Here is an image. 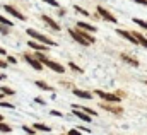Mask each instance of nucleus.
I'll return each instance as SVG.
<instances>
[{
	"label": "nucleus",
	"mask_w": 147,
	"mask_h": 135,
	"mask_svg": "<svg viewBox=\"0 0 147 135\" xmlns=\"http://www.w3.org/2000/svg\"><path fill=\"white\" fill-rule=\"evenodd\" d=\"M27 34L34 39V41H39V43H43V45H46V46H57V43L55 41H51L48 36H45V34H41L39 31H36V29H27Z\"/></svg>",
	"instance_id": "f257e3e1"
},
{
	"label": "nucleus",
	"mask_w": 147,
	"mask_h": 135,
	"mask_svg": "<svg viewBox=\"0 0 147 135\" xmlns=\"http://www.w3.org/2000/svg\"><path fill=\"white\" fill-rule=\"evenodd\" d=\"M94 94L99 96L101 99L108 101V103H120V99H122V96H116V94H111V92H104V91H99V89H96Z\"/></svg>",
	"instance_id": "f03ea898"
},
{
	"label": "nucleus",
	"mask_w": 147,
	"mask_h": 135,
	"mask_svg": "<svg viewBox=\"0 0 147 135\" xmlns=\"http://www.w3.org/2000/svg\"><path fill=\"white\" fill-rule=\"evenodd\" d=\"M22 58H24V62H26V63H29L34 70H43V63H41L39 60H36L33 55H27V53H26Z\"/></svg>",
	"instance_id": "7ed1b4c3"
},
{
	"label": "nucleus",
	"mask_w": 147,
	"mask_h": 135,
	"mask_svg": "<svg viewBox=\"0 0 147 135\" xmlns=\"http://www.w3.org/2000/svg\"><path fill=\"white\" fill-rule=\"evenodd\" d=\"M43 65H46L48 68H51V70L57 72V74H63V72H65V67H63V65H60V63H57V62H53V60H50V58H46V60L43 62Z\"/></svg>",
	"instance_id": "20e7f679"
},
{
	"label": "nucleus",
	"mask_w": 147,
	"mask_h": 135,
	"mask_svg": "<svg viewBox=\"0 0 147 135\" xmlns=\"http://www.w3.org/2000/svg\"><path fill=\"white\" fill-rule=\"evenodd\" d=\"M3 10L7 12V14H10L12 17H15V19H19V21H26V15L24 14H21L17 9H14L12 5H3Z\"/></svg>",
	"instance_id": "39448f33"
},
{
	"label": "nucleus",
	"mask_w": 147,
	"mask_h": 135,
	"mask_svg": "<svg viewBox=\"0 0 147 135\" xmlns=\"http://www.w3.org/2000/svg\"><path fill=\"white\" fill-rule=\"evenodd\" d=\"M98 14H99L104 21H108V22H115V24H116V17H115L113 14H110L104 7H101V5H99V7H98Z\"/></svg>",
	"instance_id": "423d86ee"
},
{
	"label": "nucleus",
	"mask_w": 147,
	"mask_h": 135,
	"mask_svg": "<svg viewBox=\"0 0 147 135\" xmlns=\"http://www.w3.org/2000/svg\"><path fill=\"white\" fill-rule=\"evenodd\" d=\"M69 33H70V36H72V38H74L77 43H80L82 46H89V43H87V41H86V39L80 36V33H79L77 29H69Z\"/></svg>",
	"instance_id": "0eeeda50"
},
{
	"label": "nucleus",
	"mask_w": 147,
	"mask_h": 135,
	"mask_svg": "<svg viewBox=\"0 0 147 135\" xmlns=\"http://www.w3.org/2000/svg\"><path fill=\"white\" fill-rule=\"evenodd\" d=\"M27 46L29 48H33V50H36V51H46L50 46H46V45H43V43H38V41H34V39H31V41H27Z\"/></svg>",
	"instance_id": "6e6552de"
},
{
	"label": "nucleus",
	"mask_w": 147,
	"mask_h": 135,
	"mask_svg": "<svg viewBox=\"0 0 147 135\" xmlns=\"http://www.w3.org/2000/svg\"><path fill=\"white\" fill-rule=\"evenodd\" d=\"M116 33H118L122 38H125L127 41H130V43H134V45H139V41L135 39V36H134L132 33H128V31H123V29H116Z\"/></svg>",
	"instance_id": "1a4fd4ad"
},
{
	"label": "nucleus",
	"mask_w": 147,
	"mask_h": 135,
	"mask_svg": "<svg viewBox=\"0 0 147 135\" xmlns=\"http://www.w3.org/2000/svg\"><path fill=\"white\" fill-rule=\"evenodd\" d=\"M41 19L48 24V27H50V29H53V31H60V29H62V27H60V26H58L51 17H48V15H41Z\"/></svg>",
	"instance_id": "9d476101"
},
{
	"label": "nucleus",
	"mask_w": 147,
	"mask_h": 135,
	"mask_svg": "<svg viewBox=\"0 0 147 135\" xmlns=\"http://www.w3.org/2000/svg\"><path fill=\"white\" fill-rule=\"evenodd\" d=\"M120 57H122V60H123L125 63H128V65H132V67H139V60L132 58L130 55H125V53H122Z\"/></svg>",
	"instance_id": "9b49d317"
},
{
	"label": "nucleus",
	"mask_w": 147,
	"mask_h": 135,
	"mask_svg": "<svg viewBox=\"0 0 147 135\" xmlns=\"http://www.w3.org/2000/svg\"><path fill=\"white\" fill-rule=\"evenodd\" d=\"M77 27L79 29H82V31H87V33H96V27L94 26H91V24H87V22H77Z\"/></svg>",
	"instance_id": "f8f14e48"
},
{
	"label": "nucleus",
	"mask_w": 147,
	"mask_h": 135,
	"mask_svg": "<svg viewBox=\"0 0 147 135\" xmlns=\"http://www.w3.org/2000/svg\"><path fill=\"white\" fill-rule=\"evenodd\" d=\"M74 94H75L77 98H80V99H91V98H92L91 92H87V91H80V89H74Z\"/></svg>",
	"instance_id": "ddd939ff"
},
{
	"label": "nucleus",
	"mask_w": 147,
	"mask_h": 135,
	"mask_svg": "<svg viewBox=\"0 0 147 135\" xmlns=\"http://www.w3.org/2000/svg\"><path fill=\"white\" fill-rule=\"evenodd\" d=\"M72 108L74 110H80V111H84V113H87L89 116H96L98 113L94 111V110H91V108H86V106H79V104H72Z\"/></svg>",
	"instance_id": "4468645a"
},
{
	"label": "nucleus",
	"mask_w": 147,
	"mask_h": 135,
	"mask_svg": "<svg viewBox=\"0 0 147 135\" xmlns=\"http://www.w3.org/2000/svg\"><path fill=\"white\" fill-rule=\"evenodd\" d=\"M74 115H75L77 118H80V120L87 122V123H89V122H91V118H92V116H89L87 113H84V111H80V110H74Z\"/></svg>",
	"instance_id": "2eb2a0df"
},
{
	"label": "nucleus",
	"mask_w": 147,
	"mask_h": 135,
	"mask_svg": "<svg viewBox=\"0 0 147 135\" xmlns=\"http://www.w3.org/2000/svg\"><path fill=\"white\" fill-rule=\"evenodd\" d=\"M77 31L80 33V36H82V38H84V39H86V41H87L89 45H92V43L96 41V39H94V36H91V34H89L87 31H82V29H77Z\"/></svg>",
	"instance_id": "dca6fc26"
},
{
	"label": "nucleus",
	"mask_w": 147,
	"mask_h": 135,
	"mask_svg": "<svg viewBox=\"0 0 147 135\" xmlns=\"http://www.w3.org/2000/svg\"><path fill=\"white\" fill-rule=\"evenodd\" d=\"M103 108H104L106 111H110V113H115V115H120V113L123 111L120 106H110V104H103Z\"/></svg>",
	"instance_id": "f3484780"
},
{
	"label": "nucleus",
	"mask_w": 147,
	"mask_h": 135,
	"mask_svg": "<svg viewBox=\"0 0 147 135\" xmlns=\"http://www.w3.org/2000/svg\"><path fill=\"white\" fill-rule=\"evenodd\" d=\"M132 34L135 36V39L139 41V45H142L144 48H147V38H146V36H142L140 33H132Z\"/></svg>",
	"instance_id": "a211bd4d"
},
{
	"label": "nucleus",
	"mask_w": 147,
	"mask_h": 135,
	"mask_svg": "<svg viewBox=\"0 0 147 135\" xmlns=\"http://www.w3.org/2000/svg\"><path fill=\"white\" fill-rule=\"evenodd\" d=\"M34 84H36V86H38L39 89H43V91H53V87H51V86H48V84H46L45 80H36Z\"/></svg>",
	"instance_id": "6ab92c4d"
},
{
	"label": "nucleus",
	"mask_w": 147,
	"mask_h": 135,
	"mask_svg": "<svg viewBox=\"0 0 147 135\" xmlns=\"http://www.w3.org/2000/svg\"><path fill=\"white\" fill-rule=\"evenodd\" d=\"M0 92H2V94H7V96H14V94H15V91L10 89V87H7V86H2V87H0Z\"/></svg>",
	"instance_id": "aec40b11"
},
{
	"label": "nucleus",
	"mask_w": 147,
	"mask_h": 135,
	"mask_svg": "<svg viewBox=\"0 0 147 135\" xmlns=\"http://www.w3.org/2000/svg\"><path fill=\"white\" fill-rule=\"evenodd\" d=\"M33 128H34V130H41V132H50V130H51L50 127H46V125H43V123H34Z\"/></svg>",
	"instance_id": "412c9836"
},
{
	"label": "nucleus",
	"mask_w": 147,
	"mask_h": 135,
	"mask_svg": "<svg viewBox=\"0 0 147 135\" xmlns=\"http://www.w3.org/2000/svg\"><path fill=\"white\" fill-rule=\"evenodd\" d=\"M74 10H75V12H79L80 15H86V17H89V15H91L86 9H82V7H79V5H74Z\"/></svg>",
	"instance_id": "4be33fe9"
},
{
	"label": "nucleus",
	"mask_w": 147,
	"mask_h": 135,
	"mask_svg": "<svg viewBox=\"0 0 147 135\" xmlns=\"http://www.w3.org/2000/svg\"><path fill=\"white\" fill-rule=\"evenodd\" d=\"M0 132L9 134V132H12V127H10V125H7V123H2V122H0Z\"/></svg>",
	"instance_id": "5701e85b"
},
{
	"label": "nucleus",
	"mask_w": 147,
	"mask_h": 135,
	"mask_svg": "<svg viewBox=\"0 0 147 135\" xmlns=\"http://www.w3.org/2000/svg\"><path fill=\"white\" fill-rule=\"evenodd\" d=\"M0 24H3V26H7V27H14V24H12V21H9L7 17H3V15H0Z\"/></svg>",
	"instance_id": "b1692460"
},
{
	"label": "nucleus",
	"mask_w": 147,
	"mask_h": 135,
	"mask_svg": "<svg viewBox=\"0 0 147 135\" xmlns=\"http://www.w3.org/2000/svg\"><path fill=\"white\" fill-rule=\"evenodd\" d=\"M134 22H135L137 26H140V27L147 29V22H146V21H142V19H134Z\"/></svg>",
	"instance_id": "393cba45"
},
{
	"label": "nucleus",
	"mask_w": 147,
	"mask_h": 135,
	"mask_svg": "<svg viewBox=\"0 0 147 135\" xmlns=\"http://www.w3.org/2000/svg\"><path fill=\"white\" fill-rule=\"evenodd\" d=\"M69 67H70V68H72L74 72H80V74H82V68H80L79 65H75L74 62H70V63H69Z\"/></svg>",
	"instance_id": "a878e982"
},
{
	"label": "nucleus",
	"mask_w": 147,
	"mask_h": 135,
	"mask_svg": "<svg viewBox=\"0 0 147 135\" xmlns=\"http://www.w3.org/2000/svg\"><path fill=\"white\" fill-rule=\"evenodd\" d=\"M22 130H24L26 134H29V135H34V128H29V127H26V125H24V127H22Z\"/></svg>",
	"instance_id": "bb28decb"
},
{
	"label": "nucleus",
	"mask_w": 147,
	"mask_h": 135,
	"mask_svg": "<svg viewBox=\"0 0 147 135\" xmlns=\"http://www.w3.org/2000/svg\"><path fill=\"white\" fill-rule=\"evenodd\" d=\"M67 134H69V135H82V134H80V130H77V128H72V130H69Z\"/></svg>",
	"instance_id": "cd10ccee"
},
{
	"label": "nucleus",
	"mask_w": 147,
	"mask_h": 135,
	"mask_svg": "<svg viewBox=\"0 0 147 135\" xmlns=\"http://www.w3.org/2000/svg\"><path fill=\"white\" fill-rule=\"evenodd\" d=\"M45 2H46V3H48V5H53V7H60V5H58V2H57V0H45Z\"/></svg>",
	"instance_id": "c85d7f7f"
},
{
	"label": "nucleus",
	"mask_w": 147,
	"mask_h": 135,
	"mask_svg": "<svg viewBox=\"0 0 147 135\" xmlns=\"http://www.w3.org/2000/svg\"><path fill=\"white\" fill-rule=\"evenodd\" d=\"M15 62H17V60H15V58H14V57H10V55H9V57H7V63H12V65H14V63H15Z\"/></svg>",
	"instance_id": "c756f323"
},
{
	"label": "nucleus",
	"mask_w": 147,
	"mask_h": 135,
	"mask_svg": "<svg viewBox=\"0 0 147 135\" xmlns=\"http://www.w3.org/2000/svg\"><path fill=\"white\" fill-rule=\"evenodd\" d=\"M50 115H51V116H63L60 111H55V110H51V111H50Z\"/></svg>",
	"instance_id": "7c9ffc66"
},
{
	"label": "nucleus",
	"mask_w": 147,
	"mask_h": 135,
	"mask_svg": "<svg viewBox=\"0 0 147 135\" xmlns=\"http://www.w3.org/2000/svg\"><path fill=\"white\" fill-rule=\"evenodd\" d=\"M0 33H3V34H7V33H9V29H7V26H3V24H0Z\"/></svg>",
	"instance_id": "2f4dec72"
},
{
	"label": "nucleus",
	"mask_w": 147,
	"mask_h": 135,
	"mask_svg": "<svg viewBox=\"0 0 147 135\" xmlns=\"http://www.w3.org/2000/svg\"><path fill=\"white\" fill-rule=\"evenodd\" d=\"M2 106H3V108H12V110H14V104H12V103H2Z\"/></svg>",
	"instance_id": "473e14b6"
},
{
	"label": "nucleus",
	"mask_w": 147,
	"mask_h": 135,
	"mask_svg": "<svg viewBox=\"0 0 147 135\" xmlns=\"http://www.w3.org/2000/svg\"><path fill=\"white\" fill-rule=\"evenodd\" d=\"M135 3H140V5H147V0H134Z\"/></svg>",
	"instance_id": "72a5a7b5"
},
{
	"label": "nucleus",
	"mask_w": 147,
	"mask_h": 135,
	"mask_svg": "<svg viewBox=\"0 0 147 135\" xmlns=\"http://www.w3.org/2000/svg\"><path fill=\"white\" fill-rule=\"evenodd\" d=\"M34 101H36V103H39V104H45V99H41V98H36Z\"/></svg>",
	"instance_id": "f704fd0d"
},
{
	"label": "nucleus",
	"mask_w": 147,
	"mask_h": 135,
	"mask_svg": "<svg viewBox=\"0 0 147 135\" xmlns=\"http://www.w3.org/2000/svg\"><path fill=\"white\" fill-rule=\"evenodd\" d=\"M5 67H7V62H2L0 60V68H5Z\"/></svg>",
	"instance_id": "c9c22d12"
},
{
	"label": "nucleus",
	"mask_w": 147,
	"mask_h": 135,
	"mask_svg": "<svg viewBox=\"0 0 147 135\" xmlns=\"http://www.w3.org/2000/svg\"><path fill=\"white\" fill-rule=\"evenodd\" d=\"M0 55H5V50H3L2 46H0Z\"/></svg>",
	"instance_id": "e433bc0d"
},
{
	"label": "nucleus",
	"mask_w": 147,
	"mask_h": 135,
	"mask_svg": "<svg viewBox=\"0 0 147 135\" xmlns=\"http://www.w3.org/2000/svg\"><path fill=\"white\" fill-rule=\"evenodd\" d=\"M3 79H5V75H2V74H0V80H3Z\"/></svg>",
	"instance_id": "4c0bfd02"
},
{
	"label": "nucleus",
	"mask_w": 147,
	"mask_h": 135,
	"mask_svg": "<svg viewBox=\"0 0 147 135\" xmlns=\"http://www.w3.org/2000/svg\"><path fill=\"white\" fill-rule=\"evenodd\" d=\"M0 122H3V116H2V115H0Z\"/></svg>",
	"instance_id": "58836bf2"
},
{
	"label": "nucleus",
	"mask_w": 147,
	"mask_h": 135,
	"mask_svg": "<svg viewBox=\"0 0 147 135\" xmlns=\"http://www.w3.org/2000/svg\"><path fill=\"white\" fill-rule=\"evenodd\" d=\"M2 98H3V94H2V92H0V99H2Z\"/></svg>",
	"instance_id": "ea45409f"
},
{
	"label": "nucleus",
	"mask_w": 147,
	"mask_h": 135,
	"mask_svg": "<svg viewBox=\"0 0 147 135\" xmlns=\"http://www.w3.org/2000/svg\"><path fill=\"white\" fill-rule=\"evenodd\" d=\"M144 84H146V86H147V80H146V82H144Z\"/></svg>",
	"instance_id": "a19ab883"
},
{
	"label": "nucleus",
	"mask_w": 147,
	"mask_h": 135,
	"mask_svg": "<svg viewBox=\"0 0 147 135\" xmlns=\"http://www.w3.org/2000/svg\"><path fill=\"white\" fill-rule=\"evenodd\" d=\"M67 135H69V134H67Z\"/></svg>",
	"instance_id": "79ce46f5"
}]
</instances>
